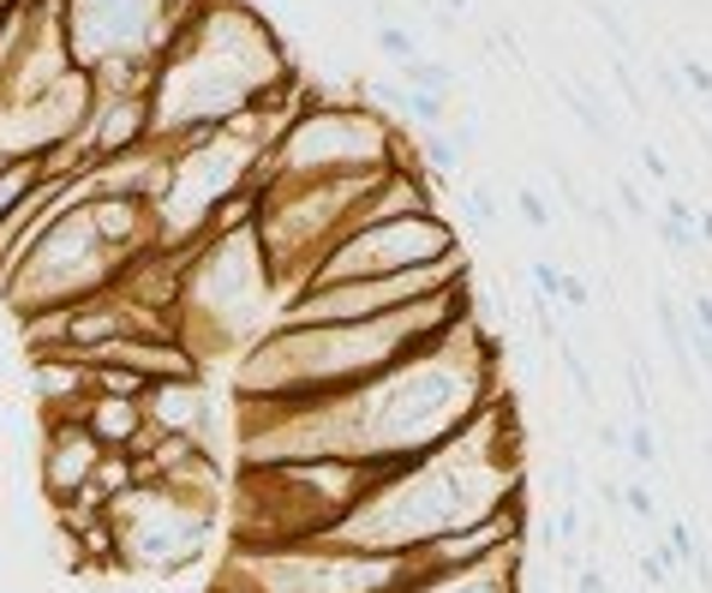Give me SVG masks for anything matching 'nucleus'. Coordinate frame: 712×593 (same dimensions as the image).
I'll return each mask as SVG.
<instances>
[{"mask_svg": "<svg viewBox=\"0 0 712 593\" xmlns=\"http://www.w3.org/2000/svg\"><path fill=\"white\" fill-rule=\"evenodd\" d=\"M84 426H91V438L102 450H114V456H132L138 444H144V432H150V414H144V402H132V396H91V408H84Z\"/></svg>", "mask_w": 712, "mask_h": 593, "instance_id": "obj_15", "label": "nucleus"}, {"mask_svg": "<svg viewBox=\"0 0 712 593\" xmlns=\"http://www.w3.org/2000/svg\"><path fill=\"white\" fill-rule=\"evenodd\" d=\"M372 48L389 60V67H407L413 55H425V48H419V31H413V24H377V31H372Z\"/></svg>", "mask_w": 712, "mask_h": 593, "instance_id": "obj_20", "label": "nucleus"}, {"mask_svg": "<svg viewBox=\"0 0 712 593\" xmlns=\"http://www.w3.org/2000/svg\"><path fill=\"white\" fill-rule=\"evenodd\" d=\"M108 522H114V539H120L126 570L180 575L210 551L215 522H222V498H186V491L144 479V486H132L126 498L108 503Z\"/></svg>", "mask_w": 712, "mask_h": 593, "instance_id": "obj_6", "label": "nucleus"}, {"mask_svg": "<svg viewBox=\"0 0 712 593\" xmlns=\"http://www.w3.org/2000/svg\"><path fill=\"white\" fill-rule=\"evenodd\" d=\"M622 510L634 515V522H646V534H665V510H658V491L646 486V479H629V486H622Z\"/></svg>", "mask_w": 712, "mask_h": 593, "instance_id": "obj_21", "label": "nucleus"}, {"mask_svg": "<svg viewBox=\"0 0 712 593\" xmlns=\"http://www.w3.org/2000/svg\"><path fill=\"white\" fill-rule=\"evenodd\" d=\"M587 12H593V19H599V31L610 36V48H617V60H629V55H634V31H629V24H622V12L610 7V0H587Z\"/></svg>", "mask_w": 712, "mask_h": 593, "instance_id": "obj_25", "label": "nucleus"}, {"mask_svg": "<svg viewBox=\"0 0 712 593\" xmlns=\"http://www.w3.org/2000/svg\"><path fill=\"white\" fill-rule=\"evenodd\" d=\"M575 593H610V582H605L599 563H581V570H575Z\"/></svg>", "mask_w": 712, "mask_h": 593, "instance_id": "obj_36", "label": "nucleus"}, {"mask_svg": "<svg viewBox=\"0 0 712 593\" xmlns=\"http://www.w3.org/2000/svg\"><path fill=\"white\" fill-rule=\"evenodd\" d=\"M599 444H605V450H622V426H605V420H599Z\"/></svg>", "mask_w": 712, "mask_h": 593, "instance_id": "obj_38", "label": "nucleus"}, {"mask_svg": "<svg viewBox=\"0 0 712 593\" xmlns=\"http://www.w3.org/2000/svg\"><path fill=\"white\" fill-rule=\"evenodd\" d=\"M396 79L407 84V91H431V96H443V103H450V96L462 91V72H455L450 60H437V55H413L407 67H396Z\"/></svg>", "mask_w": 712, "mask_h": 593, "instance_id": "obj_16", "label": "nucleus"}, {"mask_svg": "<svg viewBox=\"0 0 712 593\" xmlns=\"http://www.w3.org/2000/svg\"><path fill=\"white\" fill-rule=\"evenodd\" d=\"M7 162H12V156H0V168H7Z\"/></svg>", "mask_w": 712, "mask_h": 593, "instance_id": "obj_43", "label": "nucleus"}, {"mask_svg": "<svg viewBox=\"0 0 712 593\" xmlns=\"http://www.w3.org/2000/svg\"><path fill=\"white\" fill-rule=\"evenodd\" d=\"M91 108H96L91 67H72L67 79L48 84L43 96L0 108V156L36 162V156H48L55 144H72V138H84V120H91Z\"/></svg>", "mask_w": 712, "mask_h": 593, "instance_id": "obj_9", "label": "nucleus"}, {"mask_svg": "<svg viewBox=\"0 0 712 593\" xmlns=\"http://www.w3.org/2000/svg\"><path fill=\"white\" fill-rule=\"evenodd\" d=\"M587 300H593V288L581 282V276H569V282H563V306H569V312H581Z\"/></svg>", "mask_w": 712, "mask_h": 593, "instance_id": "obj_37", "label": "nucleus"}, {"mask_svg": "<svg viewBox=\"0 0 712 593\" xmlns=\"http://www.w3.org/2000/svg\"><path fill=\"white\" fill-rule=\"evenodd\" d=\"M563 96H569V108H575L581 132H587V138H599V144H617V126H610V108H605V96L581 91V84H563Z\"/></svg>", "mask_w": 712, "mask_h": 593, "instance_id": "obj_17", "label": "nucleus"}, {"mask_svg": "<svg viewBox=\"0 0 712 593\" xmlns=\"http://www.w3.org/2000/svg\"><path fill=\"white\" fill-rule=\"evenodd\" d=\"M653 79H658V91H665L670 103H682V96H689V84H682L677 67H653Z\"/></svg>", "mask_w": 712, "mask_h": 593, "instance_id": "obj_35", "label": "nucleus"}, {"mask_svg": "<svg viewBox=\"0 0 712 593\" xmlns=\"http://www.w3.org/2000/svg\"><path fill=\"white\" fill-rule=\"evenodd\" d=\"M144 414L156 432H174V438H192V444L215 450V396L203 377H174V384H150L144 396Z\"/></svg>", "mask_w": 712, "mask_h": 593, "instance_id": "obj_12", "label": "nucleus"}, {"mask_svg": "<svg viewBox=\"0 0 712 593\" xmlns=\"http://www.w3.org/2000/svg\"><path fill=\"white\" fill-rule=\"evenodd\" d=\"M36 186H43V174H36V162H7V168H0V222L12 217V210L24 205V198L36 193Z\"/></svg>", "mask_w": 712, "mask_h": 593, "instance_id": "obj_18", "label": "nucleus"}, {"mask_svg": "<svg viewBox=\"0 0 712 593\" xmlns=\"http://www.w3.org/2000/svg\"><path fill=\"white\" fill-rule=\"evenodd\" d=\"M437 7L450 12V19H462V12H467V0H437Z\"/></svg>", "mask_w": 712, "mask_h": 593, "instance_id": "obj_40", "label": "nucleus"}, {"mask_svg": "<svg viewBox=\"0 0 712 593\" xmlns=\"http://www.w3.org/2000/svg\"><path fill=\"white\" fill-rule=\"evenodd\" d=\"M156 144V115H150V96H96L91 120H84V150L91 162H114L126 150Z\"/></svg>", "mask_w": 712, "mask_h": 593, "instance_id": "obj_11", "label": "nucleus"}, {"mask_svg": "<svg viewBox=\"0 0 712 593\" xmlns=\"http://www.w3.org/2000/svg\"><path fill=\"white\" fill-rule=\"evenodd\" d=\"M0 108H7V96H0Z\"/></svg>", "mask_w": 712, "mask_h": 593, "instance_id": "obj_44", "label": "nucleus"}, {"mask_svg": "<svg viewBox=\"0 0 712 593\" xmlns=\"http://www.w3.org/2000/svg\"><path fill=\"white\" fill-rule=\"evenodd\" d=\"M557 365L569 372V384H575L581 402H599V384H593V372H587V360H581L575 342H557Z\"/></svg>", "mask_w": 712, "mask_h": 593, "instance_id": "obj_27", "label": "nucleus"}, {"mask_svg": "<svg viewBox=\"0 0 712 593\" xmlns=\"http://www.w3.org/2000/svg\"><path fill=\"white\" fill-rule=\"evenodd\" d=\"M31 396L43 420H84L96 396V372L72 354H36L31 360Z\"/></svg>", "mask_w": 712, "mask_h": 593, "instance_id": "obj_13", "label": "nucleus"}, {"mask_svg": "<svg viewBox=\"0 0 712 593\" xmlns=\"http://www.w3.org/2000/svg\"><path fill=\"white\" fill-rule=\"evenodd\" d=\"M377 168H419V138L372 103H312L294 115L258 181H353Z\"/></svg>", "mask_w": 712, "mask_h": 593, "instance_id": "obj_4", "label": "nucleus"}, {"mask_svg": "<svg viewBox=\"0 0 712 593\" xmlns=\"http://www.w3.org/2000/svg\"><path fill=\"white\" fill-rule=\"evenodd\" d=\"M701 456H707V468H712V438H707V444H701Z\"/></svg>", "mask_w": 712, "mask_h": 593, "instance_id": "obj_41", "label": "nucleus"}, {"mask_svg": "<svg viewBox=\"0 0 712 593\" xmlns=\"http://www.w3.org/2000/svg\"><path fill=\"white\" fill-rule=\"evenodd\" d=\"M401 462H353V456H305V462H240L234 474V546H305L324 539L396 479Z\"/></svg>", "mask_w": 712, "mask_h": 593, "instance_id": "obj_3", "label": "nucleus"}, {"mask_svg": "<svg viewBox=\"0 0 712 593\" xmlns=\"http://www.w3.org/2000/svg\"><path fill=\"white\" fill-rule=\"evenodd\" d=\"M575 534H581V503H563V510H557V539L575 546Z\"/></svg>", "mask_w": 712, "mask_h": 593, "instance_id": "obj_34", "label": "nucleus"}, {"mask_svg": "<svg viewBox=\"0 0 712 593\" xmlns=\"http://www.w3.org/2000/svg\"><path fill=\"white\" fill-rule=\"evenodd\" d=\"M617 205H622V217H629V222H646V217H653V210H646V193H641L634 181H617Z\"/></svg>", "mask_w": 712, "mask_h": 593, "instance_id": "obj_31", "label": "nucleus"}, {"mask_svg": "<svg viewBox=\"0 0 712 593\" xmlns=\"http://www.w3.org/2000/svg\"><path fill=\"white\" fill-rule=\"evenodd\" d=\"M695 229H701V246H712V210H701V217H695Z\"/></svg>", "mask_w": 712, "mask_h": 593, "instance_id": "obj_39", "label": "nucleus"}, {"mask_svg": "<svg viewBox=\"0 0 712 593\" xmlns=\"http://www.w3.org/2000/svg\"><path fill=\"white\" fill-rule=\"evenodd\" d=\"M91 486H96V491H102V498H108V503H114V498H126V491L138 486V462H132V456H114V450H108V456L96 462Z\"/></svg>", "mask_w": 712, "mask_h": 593, "instance_id": "obj_19", "label": "nucleus"}, {"mask_svg": "<svg viewBox=\"0 0 712 593\" xmlns=\"http://www.w3.org/2000/svg\"><path fill=\"white\" fill-rule=\"evenodd\" d=\"M462 205H467V217H474V222H498L503 217V205H498V193H491V186H467Z\"/></svg>", "mask_w": 712, "mask_h": 593, "instance_id": "obj_29", "label": "nucleus"}, {"mask_svg": "<svg viewBox=\"0 0 712 593\" xmlns=\"http://www.w3.org/2000/svg\"><path fill=\"white\" fill-rule=\"evenodd\" d=\"M515 210H521V222H527L533 234H551L557 229V205L539 193V186H515Z\"/></svg>", "mask_w": 712, "mask_h": 593, "instance_id": "obj_24", "label": "nucleus"}, {"mask_svg": "<svg viewBox=\"0 0 712 593\" xmlns=\"http://www.w3.org/2000/svg\"><path fill=\"white\" fill-rule=\"evenodd\" d=\"M527 498L521 479V426L509 384L455 438H443L431 456L401 462L389 486H377L348 522L336 527V546L360 551H413L425 539L462 534V527L491 522L498 510Z\"/></svg>", "mask_w": 712, "mask_h": 593, "instance_id": "obj_1", "label": "nucleus"}, {"mask_svg": "<svg viewBox=\"0 0 712 593\" xmlns=\"http://www.w3.org/2000/svg\"><path fill=\"white\" fill-rule=\"evenodd\" d=\"M294 79L300 67L288 55L282 31L258 19L252 0H192L156 55V91H150L156 144L227 126L240 108H252L258 96L282 91Z\"/></svg>", "mask_w": 712, "mask_h": 593, "instance_id": "obj_2", "label": "nucleus"}, {"mask_svg": "<svg viewBox=\"0 0 712 593\" xmlns=\"http://www.w3.org/2000/svg\"><path fill=\"white\" fill-rule=\"evenodd\" d=\"M419 168H425L431 181H437V174H455V168H462V150L450 144V132H425V138H419Z\"/></svg>", "mask_w": 712, "mask_h": 593, "instance_id": "obj_23", "label": "nucleus"}, {"mask_svg": "<svg viewBox=\"0 0 712 593\" xmlns=\"http://www.w3.org/2000/svg\"><path fill=\"white\" fill-rule=\"evenodd\" d=\"M102 456H108V450L91 438L84 420H43V450H36V486H43V498L55 503V510L72 503L91 486Z\"/></svg>", "mask_w": 712, "mask_h": 593, "instance_id": "obj_10", "label": "nucleus"}, {"mask_svg": "<svg viewBox=\"0 0 712 593\" xmlns=\"http://www.w3.org/2000/svg\"><path fill=\"white\" fill-rule=\"evenodd\" d=\"M527 282H533V294H545V300H563V282H569V270H563V264H551V258H533V264H527Z\"/></svg>", "mask_w": 712, "mask_h": 593, "instance_id": "obj_28", "label": "nucleus"}, {"mask_svg": "<svg viewBox=\"0 0 712 593\" xmlns=\"http://www.w3.org/2000/svg\"><path fill=\"white\" fill-rule=\"evenodd\" d=\"M443 258H467L462 229L450 217H401V222H377V229H348L324 252V264L312 270L305 288L396 276V270H419V264H443Z\"/></svg>", "mask_w": 712, "mask_h": 593, "instance_id": "obj_8", "label": "nucleus"}, {"mask_svg": "<svg viewBox=\"0 0 712 593\" xmlns=\"http://www.w3.org/2000/svg\"><path fill=\"white\" fill-rule=\"evenodd\" d=\"M419 582L413 551H360L336 539L305 546H227L210 593H407Z\"/></svg>", "mask_w": 712, "mask_h": 593, "instance_id": "obj_5", "label": "nucleus"}, {"mask_svg": "<svg viewBox=\"0 0 712 593\" xmlns=\"http://www.w3.org/2000/svg\"><path fill=\"white\" fill-rule=\"evenodd\" d=\"M682 84H689V96H701V103H712V67L707 60H677Z\"/></svg>", "mask_w": 712, "mask_h": 593, "instance_id": "obj_30", "label": "nucleus"}, {"mask_svg": "<svg viewBox=\"0 0 712 593\" xmlns=\"http://www.w3.org/2000/svg\"><path fill=\"white\" fill-rule=\"evenodd\" d=\"M658 240H665V252H677V258H695L701 252V229L695 222H677V217H653Z\"/></svg>", "mask_w": 712, "mask_h": 593, "instance_id": "obj_26", "label": "nucleus"}, {"mask_svg": "<svg viewBox=\"0 0 712 593\" xmlns=\"http://www.w3.org/2000/svg\"><path fill=\"white\" fill-rule=\"evenodd\" d=\"M521 570H527V546H503L498 558L474 563V570H450V575H425L407 593H521Z\"/></svg>", "mask_w": 712, "mask_h": 593, "instance_id": "obj_14", "label": "nucleus"}, {"mask_svg": "<svg viewBox=\"0 0 712 593\" xmlns=\"http://www.w3.org/2000/svg\"><path fill=\"white\" fill-rule=\"evenodd\" d=\"M707 108H712V103H707Z\"/></svg>", "mask_w": 712, "mask_h": 593, "instance_id": "obj_45", "label": "nucleus"}, {"mask_svg": "<svg viewBox=\"0 0 712 593\" xmlns=\"http://www.w3.org/2000/svg\"><path fill=\"white\" fill-rule=\"evenodd\" d=\"M622 456H629L634 468L653 474V468H658V456H665V450H658V426H653V420H634L629 432H622Z\"/></svg>", "mask_w": 712, "mask_h": 593, "instance_id": "obj_22", "label": "nucleus"}, {"mask_svg": "<svg viewBox=\"0 0 712 593\" xmlns=\"http://www.w3.org/2000/svg\"><path fill=\"white\" fill-rule=\"evenodd\" d=\"M120 270H126L120 252L96 234L91 210L72 205L55 229L24 252V264L12 270V282L0 288V300L24 318V312H43V306H72V300L108 294V288L120 282Z\"/></svg>", "mask_w": 712, "mask_h": 593, "instance_id": "obj_7", "label": "nucleus"}, {"mask_svg": "<svg viewBox=\"0 0 712 593\" xmlns=\"http://www.w3.org/2000/svg\"><path fill=\"white\" fill-rule=\"evenodd\" d=\"M341 7H353V12H360V7H365V0H341Z\"/></svg>", "mask_w": 712, "mask_h": 593, "instance_id": "obj_42", "label": "nucleus"}, {"mask_svg": "<svg viewBox=\"0 0 712 593\" xmlns=\"http://www.w3.org/2000/svg\"><path fill=\"white\" fill-rule=\"evenodd\" d=\"M557 486H563V503L581 498V462L575 456H557Z\"/></svg>", "mask_w": 712, "mask_h": 593, "instance_id": "obj_33", "label": "nucleus"}, {"mask_svg": "<svg viewBox=\"0 0 712 593\" xmlns=\"http://www.w3.org/2000/svg\"><path fill=\"white\" fill-rule=\"evenodd\" d=\"M646 168V181H658V186H670V162H665V150L658 144H641V156H634Z\"/></svg>", "mask_w": 712, "mask_h": 593, "instance_id": "obj_32", "label": "nucleus"}]
</instances>
